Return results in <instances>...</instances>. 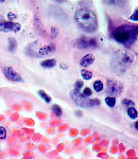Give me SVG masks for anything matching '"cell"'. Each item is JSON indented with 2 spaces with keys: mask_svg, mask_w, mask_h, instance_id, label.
Instances as JSON below:
<instances>
[{
  "mask_svg": "<svg viewBox=\"0 0 138 159\" xmlns=\"http://www.w3.org/2000/svg\"><path fill=\"white\" fill-rule=\"evenodd\" d=\"M76 21L82 30L86 32H94L97 29L98 20L94 12L87 9H81L76 13Z\"/></svg>",
  "mask_w": 138,
  "mask_h": 159,
  "instance_id": "obj_1",
  "label": "cell"
},
{
  "mask_svg": "<svg viewBox=\"0 0 138 159\" xmlns=\"http://www.w3.org/2000/svg\"><path fill=\"white\" fill-rule=\"evenodd\" d=\"M135 35H136V31L134 29H131V28H127L126 25L118 28L114 33L115 39L121 43H126L132 42L135 38Z\"/></svg>",
  "mask_w": 138,
  "mask_h": 159,
  "instance_id": "obj_2",
  "label": "cell"
},
{
  "mask_svg": "<svg viewBox=\"0 0 138 159\" xmlns=\"http://www.w3.org/2000/svg\"><path fill=\"white\" fill-rule=\"evenodd\" d=\"M131 63V58L129 57L126 54L123 53H118L115 55V57L112 61V68L116 73H123L126 71L127 65Z\"/></svg>",
  "mask_w": 138,
  "mask_h": 159,
  "instance_id": "obj_3",
  "label": "cell"
},
{
  "mask_svg": "<svg viewBox=\"0 0 138 159\" xmlns=\"http://www.w3.org/2000/svg\"><path fill=\"white\" fill-rule=\"evenodd\" d=\"M70 97H71V99L76 102V104L81 107H86V108H88V107L98 106V105L100 104V101H99V100H97V99L89 100L86 98V97H84L83 94H82L79 90H76V89H75V90H72L70 92Z\"/></svg>",
  "mask_w": 138,
  "mask_h": 159,
  "instance_id": "obj_4",
  "label": "cell"
},
{
  "mask_svg": "<svg viewBox=\"0 0 138 159\" xmlns=\"http://www.w3.org/2000/svg\"><path fill=\"white\" fill-rule=\"evenodd\" d=\"M21 29V25L16 22L4 20L3 17L0 16V31L2 32H15L17 33Z\"/></svg>",
  "mask_w": 138,
  "mask_h": 159,
  "instance_id": "obj_5",
  "label": "cell"
},
{
  "mask_svg": "<svg viewBox=\"0 0 138 159\" xmlns=\"http://www.w3.org/2000/svg\"><path fill=\"white\" fill-rule=\"evenodd\" d=\"M107 92H109L113 96H119L122 91V84L115 80H108L106 83Z\"/></svg>",
  "mask_w": 138,
  "mask_h": 159,
  "instance_id": "obj_6",
  "label": "cell"
},
{
  "mask_svg": "<svg viewBox=\"0 0 138 159\" xmlns=\"http://www.w3.org/2000/svg\"><path fill=\"white\" fill-rule=\"evenodd\" d=\"M4 74L10 81H13V82H21L22 79L20 76V74L15 71V69H13L12 67H7L4 68Z\"/></svg>",
  "mask_w": 138,
  "mask_h": 159,
  "instance_id": "obj_7",
  "label": "cell"
},
{
  "mask_svg": "<svg viewBox=\"0 0 138 159\" xmlns=\"http://www.w3.org/2000/svg\"><path fill=\"white\" fill-rule=\"evenodd\" d=\"M55 51V47L53 45H48L45 46V47L40 48L37 52V55L39 56H45V55H49L51 53H53Z\"/></svg>",
  "mask_w": 138,
  "mask_h": 159,
  "instance_id": "obj_8",
  "label": "cell"
},
{
  "mask_svg": "<svg viewBox=\"0 0 138 159\" xmlns=\"http://www.w3.org/2000/svg\"><path fill=\"white\" fill-rule=\"evenodd\" d=\"M94 57L93 54H87L85 56H83V58L81 60L80 64L82 67H88L89 65H91V64L94 63Z\"/></svg>",
  "mask_w": 138,
  "mask_h": 159,
  "instance_id": "obj_9",
  "label": "cell"
},
{
  "mask_svg": "<svg viewBox=\"0 0 138 159\" xmlns=\"http://www.w3.org/2000/svg\"><path fill=\"white\" fill-rule=\"evenodd\" d=\"M91 40H88L87 38H85V37H83V38H80V39H78L76 42L75 43V47L76 48H86V47H88V46H90L91 45Z\"/></svg>",
  "mask_w": 138,
  "mask_h": 159,
  "instance_id": "obj_10",
  "label": "cell"
},
{
  "mask_svg": "<svg viewBox=\"0 0 138 159\" xmlns=\"http://www.w3.org/2000/svg\"><path fill=\"white\" fill-rule=\"evenodd\" d=\"M57 65V61L55 60H46L42 63V66L44 68H53Z\"/></svg>",
  "mask_w": 138,
  "mask_h": 159,
  "instance_id": "obj_11",
  "label": "cell"
},
{
  "mask_svg": "<svg viewBox=\"0 0 138 159\" xmlns=\"http://www.w3.org/2000/svg\"><path fill=\"white\" fill-rule=\"evenodd\" d=\"M127 115H129V117L132 118V119H136L138 116V112H137V110L132 106L127 109Z\"/></svg>",
  "mask_w": 138,
  "mask_h": 159,
  "instance_id": "obj_12",
  "label": "cell"
},
{
  "mask_svg": "<svg viewBox=\"0 0 138 159\" xmlns=\"http://www.w3.org/2000/svg\"><path fill=\"white\" fill-rule=\"evenodd\" d=\"M94 89L97 92H100L102 89H103V83L101 81H96L94 83Z\"/></svg>",
  "mask_w": 138,
  "mask_h": 159,
  "instance_id": "obj_13",
  "label": "cell"
},
{
  "mask_svg": "<svg viewBox=\"0 0 138 159\" xmlns=\"http://www.w3.org/2000/svg\"><path fill=\"white\" fill-rule=\"evenodd\" d=\"M52 111H53V114H54L55 116H58V117L62 116V108H61L58 105H53V106H52Z\"/></svg>",
  "mask_w": 138,
  "mask_h": 159,
  "instance_id": "obj_14",
  "label": "cell"
},
{
  "mask_svg": "<svg viewBox=\"0 0 138 159\" xmlns=\"http://www.w3.org/2000/svg\"><path fill=\"white\" fill-rule=\"evenodd\" d=\"M81 75L83 76L84 80H90L91 78H93V73H91L90 71H87V70H82Z\"/></svg>",
  "mask_w": 138,
  "mask_h": 159,
  "instance_id": "obj_15",
  "label": "cell"
},
{
  "mask_svg": "<svg viewBox=\"0 0 138 159\" xmlns=\"http://www.w3.org/2000/svg\"><path fill=\"white\" fill-rule=\"evenodd\" d=\"M105 102L109 107H114L115 104H116V99H115L114 97H107L105 99Z\"/></svg>",
  "mask_w": 138,
  "mask_h": 159,
  "instance_id": "obj_16",
  "label": "cell"
},
{
  "mask_svg": "<svg viewBox=\"0 0 138 159\" xmlns=\"http://www.w3.org/2000/svg\"><path fill=\"white\" fill-rule=\"evenodd\" d=\"M38 93H39V96L45 100V102H47V103H50V102H51V98H50L49 96H48L47 93H46L45 91L40 90V91H38Z\"/></svg>",
  "mask_w": 138,
  "mask_h": 159,
  "instance_id": "obj_17",
  "label": "cell"
},
{
  "mask_svg": "<svg viewBox=\"0 0 138 159\" xmlns=\"http://www.w3.org/2000/svg\"><path fill=\"white\" fill-rule=\"evenodd\" d=\"M9 45H10V50H11V52H14L15 48H16V43H15L14 38H10V39H9Z\"/></svg>",
  "mask_w": 138,
  "mask_h": 159,
  "instance_id": "obj_18",
  "label": "cell"
},
{
  "mask_svg": "<svg viewBox=\"0 0 138 159\" xmlns=\"http://www.w3.org/2000/svg\"><path fill=\"white\" fill-rule=\"evenodd\" d=\"M7 137V130L4 127L0 126V139H6Z\"/></svg>",
  "mask_w": 138,
  "mask_h": 159,
  "instance_id": "obj_19",
  "label": "cell"
},
{
  "mask_svg": "<svg viewBox=\"0 0 138 159\" xmlns=\"http://www.w3.org/2000/svg\"><path fill=\"white\" fill-rule=\"evenodd\" d=\"M83 94L84 97H86V98H88V97H90L91 96V90H90V88H85L83 90Z\"/></svg>",
  "mask_w": 138,
  "mask_h": 159,
  "instance_id": "obj_20",
  "label": "cell"
},
{
  "mask_svg": "<svg viewBox=\"0 0 138 159\" xmlns=\"http://www.w3.org/2000/svg\"><path fill=\"white\" fill-rule=\"evenodd\" d=\"M7 17H9V21H13L17 18V16L14 14V13H7Z\"/></svg>",
  "mask_w": 138,
  "mask_h": 159,
  "instance_id": "obj_21",
  "label": "cell"
},
{
  "mask_svg": "<svg viewBox=\"0 0 138 159\" xmlns=\"http://www.w3.org/2000/svg\"><path fill=\"white\" fill-rule=\"evenodd\" d=\"M82 86H83V82H82V81H76V90L80 91V89L82 88Z\"/></svg>",
  "mask_w": 138,
  "mask_h": 159,
  "instance_id": "obj_22",
  "label": "cell"
},
{
  "mask_svg": "<svg viewBox=\"0 0 138 159\" xmlns=\"http://www.w3.org/2000/svg\"><path fill=\"white\" fill-rule=\"evenodd\" d=\"M123 104L124 105H129V106H131V107L134 105V103H133L131 100H123Z\"/></svg>",
  "mask_w": 138,
  "mask_h": 159,
  "instance_id": "obj_23",
  "label": "cell"
},
{
  "mask_svg": "<svg viewBox=\"0 0 138 159\" xmlns=\"http://www.w3.org/2000/svg\"><path fill=\"white\" fill-rule=\"evenodd\" d=\"M131 19H133V20H138V11H137L136 13H135V14H133V15H132Z\"/></svg>",
  "mask_w": 138,
  "mask_h": 159,
  "instance_id": "obj_24",
  "label": "cell"
},
{
  "mask_svg": "<svg viewBox=\"0 0 138 159\" xmlns=\"http://www.w3.org/2000/svg\"><path fill=\"white\" fill-rule=\"evenodd\" d=\"M57 34H58V30L55 28H52V36L57 37Z\"/></svg>",
  "mask_w": 138,
  "mask_h": 159,
  "instance_id": "obj_25",
  "label": "cell"
},
{
  "mask_svg": "<svg viewBox=\"0 0 138 159\" xmlns=\"http://www.w3.org/2000/svg\"><path fill=\"white\" fill-rule=\"evenodd\" d=\"M135 127L138 129V121H136V123H135Z\"/></svg>",
  "mask_w": 138,
  "mask_h": 159,
  "instance_id": "obj_26",
  "label": "cell"
},
{
  "mask_svg": "<svg viewBox=\"0 0 138 159\" xmlns=\"http://www.w3.org/2000/svg\"><path fill=\"white\" fill-rule=\"evenodd\" d=\"M0 2H1V3H2V2H4V0H0Z\"/></svg>",
  "mask_w": 138,
  "mask_h": 159,
  "instance_id": "obj_27",
  "label": "cell"
}]
</instances>
